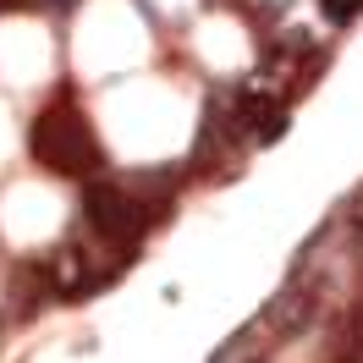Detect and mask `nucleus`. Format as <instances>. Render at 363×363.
Segmentation results:
<instances>
[{"instance_id":"nucleus-4","label":"nucleus","mask_w":363,"mask_h":363,"mask_svg":"<svg viewBox=\"0 0 363 363\" xmlns=\"http://www.w3.org/2000/svg\"><path fill=\"white\" fill-rule=\"evenodd\" d=\"M319 6H325V17H330V23H352V17L363 11V0H319Z\"/></svg>"},{"instance_id":"nucleus-3","label":"nucleus","mask_w":363,"mask_h":363,"mask_svg":"<svg viewBox=\"0 0 363 363\" xmlns=\"http://www.w3.org/2000/svg\"><path fill=\"white\" fill-rule=\"evenodd\" d=\"M314 314V297L308 292H286L281 303H270V319L281 325V336H292V330H303V319Z\"/></svg>"},{"instance_id":"nucleus-2","label":"nucleus","mask_w":363,"mask_h":363,"mask_svg":"<svg viewBox=\"0 0 363 363\" xmlns=\"http://www.w3.org/2000/svg\"><path fill=\"white\" fill-rule=\"evenodd\" d=\"M83 215H89V226L99 231L105 242H116V248H133L138 237H143V226H149V204L133 199L121 182H89V187H83Z\"/></svg>"},{"instance_id":"nucleus-5","label":"nucleus","mask_w":363,"mask_h":363,"mask_svg":"<svg viewBox=\"0 0 363 363\" xmlns=\"http://www.w3.org/2000/svg\"><path fill=\"white\" fill-rule=\"evenodd\" d=\"M55 6H72V0H55Z\"/></svg>"},{"instance_id":"nucleus-1","label":"nucleus","mask_w":363,"mask_h":363,"mask_svg":"<svg viewBox=\"0 0 363 363\" xmlns=\"http://www.w3.org/2000/svg\"><path fill=\"white\" fill-rule=\"evenodd\" d=\"M28 149H33V160H39L45 171H61V177H89V171L105 165V155H99V143H94V133H89V121L77 111H61V105H50V111L33 121Z\"/></svg>"}]
</instances>
